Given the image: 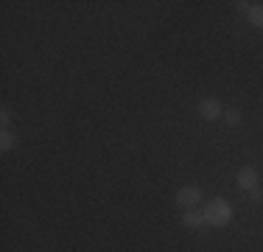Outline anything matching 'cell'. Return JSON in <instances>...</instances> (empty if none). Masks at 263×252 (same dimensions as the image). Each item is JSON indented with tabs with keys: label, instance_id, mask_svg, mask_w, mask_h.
<instances>
[{
	"label": "cell",
	"instance_id": "6da1fadb",
	"mask_svg": "<svg viewBox=\"0 0 263 252\" xmlns=\"http://www.w3.org/2000/svg\"><path fill=\"white\" fill-rule=\"evenodd\" d=\"M202 213H204V224H210V227H224V224H230V219H233V207H230V202H224V199L208 202V205L202 207Z\"/></svg>",
	"mask_w": 263,
	"mask_h": 252
},
{
	"label": "cell",
	"instance_id": "7a4b0ae2",
	"mask_svg": "<svg viewBox=\"0 0 263 252\" xmlns=\"http://www.w3.org/2000/svg\"><path fill=\"white\" fill-rule=\"evenodd\" d=\"M199 202H202V191H199V188H179L177 191V205L179 207H187V210H191Z\"/></svg>",
	"mask_w": 263,
	"mask_h": 252
},
{
	"label": "cell",
	"instance_id": "3957f363",
	"mask_svg": "<svg viewBox=\"0 0 263 252\" xmlns=\"http://www.w3.org/2000/svg\"><path fill=\"white\" fill-rule=\"evenodd\" d=\"M199 115H202L204 121H218V118L224 115V110L216 98H204L202 104H199Z\"/></svg>",
	"mask_w": 263,
	"mask_h": 252
},
{
	"label": "cell",
	"instance_id": "277c9868",
	"mask_svg": "<svg viewBox=\"0 0 263 252\" xmlns=\"http://www.w3.org/2000/svg\"><path fill=\"white\" fill-rule=\"evenodd\" d=\"M238 185H241L243 191H255V188H258V171H255V168H241V171H238Z\"/></svg>",
	"mask_w": 263,
	"mask_h": 252
},
{
	"label": "cell",
	"instance_id": "5b68a950",
	"mask_svg": "<svg viewBox=\"0 0 263 252\" xmlns=\"http://www.w3.org/2000/svg\"><path fill=\"white\" fill-rule=\"evenodd\" d=\"M182 224H185V227H193V230H199V227L204 224V213H202V210H193V207H191V210L182 213Z\"/></svg>",
	"mask_w": 263,
	"mask_h": 252
},
{
	"label": "cell",
	"instance_id": "8992f818",
	"mask_svg": "<svg viewBox=\"0 0 263 252\" xmlns=\"http://www.w3.org/2000/svg\"><path fill=\"white\" fill-rule=\"evenodd\" d=\"M247 17H249V23H252V25L263 28V3H252V6H249Z\"/></svg>",
	"mask_w": 263,
	"mask_h": 252
},
{
	"label": "cell",
	"instance_id": "52a82bcc",
	"mask_svg": "<svg viewBox=\"0 0 263 252\" xmlns=\"http://www.w3.org/2000/svg\"><path fill=\"white\" fill-rule=\"evenodd\" d=\"M0 149H3V151L14 149V135H11L9 129H3V135H0Z\"/></svg>",
	"mask_w": 263,
	"mask_h": 252
},
{
	"label": "cell",
	"instance_id": "ba28073f",
	"mask_svg": "<svg viewBox=\"0 0 263 252\" xmlns=\"http://www.w3.org/2000/svg\"><path fill=\"white\" fill-rule=\"evenodd\" d=\"M224 121H227L230 126H238L241 123V112L238 110H224Z\"/></svg>",
	"mask_w": 263,
	"mask_h": 252
},
{
	"label": "cell",
	"instance_id": "9c48e42d",
	"mask_svg": "<svg viewBox=\"0 0 263 252\" xmlns=\"http://www.w3.org/2000/svg\"><path fill=\"white\" fill-rule=\"evenodd\" d=\"M0 121H3V126H9V121H11V112H9V110H3V112H0Z\"/></svg>",
	"mask_w": 263,
	"mask_h": 252
},
{
	"label": "cell",
	"instance_id": "30bf717a",
	"mask_svg": "<svg viewBox=\"0 0 263 252\" xmlns=\"http://www.w3.org/2000/svg\"><path fill=\"white\" fill-rule=\"evenodd\" d=\"M249 199H252V202H260V199H263V193L258 191V188H255V191H249Z\"/></svg>",
	"mask_w": 263,
	"mask_h": 252
}]
</instances>
